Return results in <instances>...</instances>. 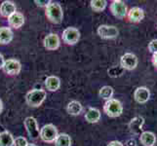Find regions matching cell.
Masks as SVG:
<instances>
[{
	"mask_svg": "<svg viewBox=\"0 0 157 146\" xmlns=\"http://www.w3.org/2000/svg\"><path fill=\"white\" fill-rule=\"evenodd\" d=\"M45 15L51 23L59 24L62 23L63 18V12L61 5L57 2H50L45 8Z\"/></svg>",
	"mask_w": 157,
	"mask_h": 146,
	"instance_id": "1",
	"label": "cell"
},
{
	"mask_svg": "<svg viewBox=\"0 0 157 146\" xmlns=\"http://www.w3.org/2000/svg\"><path fill=\"white\" fill-rule=\"evenodd\" d=\"M46 99V92L42 89H33L25 95L26 104L30 107H39Z\"/></svg>",
	"mask_w": 157,
	"mask_h": 146,
	"instance_id": "2",
	"label": "cell"
},
{
	"mask_svg": "<svg viewBox=\"0 0 157 146\" xmlns=\"http://www.w3.org/2000/svg\"><path fill=\"white\" fill-rule=\"evenodd\" d=\"M104 111L110 118L119 117L123 112V105L120 101L115 99H108L104 104Z\"/></svg>",
	"mask_w": 157,
	"mask_h": 146,
	"instance_id": "3",
	"label": "cell"
},
{
	"mask_svg": "<svg viewBox=\"0 0 157 146\" xmlns=\"http://www.w3.org/2000/svg\"><path fill=\"white\" fill-rule=\"evenodd\" d=\"M58 134V129L53 124H47L40 129V138L44 142H55Z\"/></svg>",
	"mask_w": 157,
	"mask_h": 146,
	"instance_id": "4",
	"label": "cell"
},
{
	"mask_svg": "<svg viewBox=\"0 0 157 146\" xmlns=\"http://www.w3.org/2000/svg\"><path fill=\"white\" fill-rule=\"evenodd\" d=\"M109 9L112 15L117 19L122 20L127 17L128 8L126 3L122 1V0H114V1H112L109 6Z\"/></svg>",
	"mask_w": 157,
	"mask_h": 146,
	"instance_id": "5",
	"label": "cell"
},
{
	"mask_svg": "<svg viewBox=\"0 0 157 146\" xmlns=\"http://www.w3.org/2000/svg\"><path fill=\"white\" fill-rule=\"evenodd\" d=\"M25 128L28 132L29 136L31 139H37L40 137V129L37 124L36 119L33 117H26L24 122Z\"/></svg>",
	"mask_w": 157,
	"mask_h": 146,
	"instance_id": "6",
	"label": "cell"
},
{
	"mask_svg": "<svg viewBox=\"0 0 157 146\" xmlns=\"http://www.w3.org/2000/svg\"><path fill=\"white\" fill-rule=\"evenodd\" d=\"M98 35L102 39H114L118 36L119 30L114 25L101 24L98 28Z\"/></svg>",
	"mask_w": 157,
	"mask_h": 146,
	"instance_id": "7",
	"label": "cell"
},
{
	"mask_svg": "<svg viewBox=\"0 0 157 146\" xmlns=\"http://www.w3.org/2000/svg\"><path fill=\"white\" fill-rule=\"evenodd\" d=\"M138 58L135 54L126 53L120 58V66L124 70H134L138 66Z\"/></svg>",
	"mask_w": 157,
	"mask_h": 146,
	"instance_id": "8",
	"label": "cell"
},
{
	"mask_svg": "<svg viewBox=\"0 0 157 146\" xmlns=\"http://www.w3.org/2000/svg\"><path fill=\"white\" fill-rule=\"evenodd\" d=\"M80 39V32L75 28H67L63 32V40L67 45H75Z\"/></svg>",
	"mask_w": 157,
	"mask_h": 146,
	"instance_id": "9",
	"label": "cell"
},
{
	"mask_svg": "<svg viewBox=\"0 0 157 146\" xmlns=\"http://www.w3.org/2000/svg\"><path fill=\"white\" fill-rule=\"evenodd\" d=\"M2 69L4 70V72L7 73L8 75H18L21 72V66L18 59L10 58V59H7V61H5Z\"/></svg>",
	"mask_w": 157,
	"mask_h": 146,
	"instance_id": "10",
	"label": "cell"
},
{
	"mask_svg": "<svg viewBox=\"0 0 157 146\" xmlns=\"http://www.w3.org/2000/svg\"><path fill=\"white\" fill-rule=\"evenodd\" d=\"M144 124V118L142 116L134 117L129 123V129L134 136H140L143 133V126Z\"/></svg>",
	"mask_w": 157,
	"mask_h": 146,
	"instance_id": "11",
	"label": "cell"
},
{
	"mask_svg": "<svg viewBox=\"0 0 157 146\" xmlns=\"http://www.w3.org/2000/svg\"><path fill=\"white\" fill-rule=\"evenodd\" d=\"M144 18V12L142 8L140 7H133L127 13V19L130 23L137 24L142 21Z\"/></svg>",
	"mask_w": 157,
	"mask_h": 146,
	"instance_id": "12",
	"label": "cell"
},
{
	"mask_svg": "<svg viewBox=\"0 0 157 146\" xmlns=\"http://www.w3.org/2000/svg\"><path fill=\"white\" fill-rule=\"evenodd\" d=\"M43 45L49 51H55L59 47V38L56 33H50L45 36Z\"/></svg>",
	"mask_w": 157,
	"mask_h": 146,
	"instance_id": "13",
	"label": "cell"
},
{
	"mask_svg": "<svg viewBox=\"0 0 157 146\" xmlns=\"http://www.w3.org/2000/svg\"><path fill=\"white\" fill-rule=\"evenodd\" d=\"M134 99L138 103H145L150 99V92L147 87H139L134 93Z\"/></svg>",
	"mask_w": 157,
	"mask_h": 146,
	"instance_id": "14",
	"label": "cell"
},
{
	"mask_svg": "<svg viewBox=\"0 0 157 146\" xmlns=\"http://www.w3.org/2000/svg\"><path fill=\"white\" fill-rule=\"evenodd\" d=\"M8 24L11 28L18 29L24 25L25 24V17L23 14L19 12H15L13 15H11L8 18Z\"/></svg>",
	"mask_w": 157,
	"mask_h": 146,
	"instance_id": "15",
	"label": "cell"
},
{
	"mask_svg": "<svg viewBox=\"0 0 157 146\" xmlns=\"http://www.w3.org/2000/svg\"><path fill=\"white\" fill-rule=\"evenodd\" d=\"M16 11V5L12 1H3L2 4L0 5V15L4 18H9L11 15H13Z\"/></svg>",
	"mask_w": 157,
	"mask_h": 146,
	"instance_id": "16",
	"label": "cell"
},
{
	"mask_svg": "<svg viewBox=\"0 0 157 146\" xmlns=\"http://www.w3.org/2000/svg\"><path fill=\"white\" fill-rule=\"evenodd\" d=\"M140 141L144 146H154L156 143V136L152 132H143L140 134Z\"/></svg>",
	"mask_w": 157,
	"mask_h": 146,
	"instance_id": "17",
	"label": "cell"
},
{
	"mask_svg": "<svg viewBox=\"0 0 157 146\" xmlns=\"http://www.w3.org/2000/svg\"><path fill=\"white\" fill-rule=\"evenodd\" d=\"M13 31L10 28L7 26H2L0 28V44L7 45L13 40Z\"/></svg>",
	"mask_w": 157,
	"mask_h": 146,
	"instance_id": "18",
	"label": "cell"
},
{
	"mask_svg": "<svg viewBox=\"0 0 157 146\" xmlns=\"http://www.w3.org/2000/svg\"><path fill=\"white\" fill-rule=\"evenodd\" d=\"M101 119V112L99 109L94 107H90L85 114V120L90 124L98 123Z\"/></svg>",
	"mask_w": 157,
	"mask_h": 146,
	"instance_id": "19",
	"label": "cell"
},
{
	"mask_svg": "<svg viewBox=\"0 0 157 146\" xmlns=\"http://www.w3.org/2000/svg\"><path fill=\"white\" fill-rule=\"evenodd\" d=\"M45 87L50 92H56L61 87V80L57 76H49L45 79Z\"/></svg>",
	"mask_w": 157,
	"mask_h": 146,
	"instance_id": "20",
	"label": "cell"
},
{
	"mask_svg": "<svg viewBox=\"0 0 157 146\" xmlns=\"http://www.w3.org/2000/svg\"><path fill=\"white\" fill-rule=\"evenodd\" d=\"M83 110V106L77 100H72L70 101L67 106V111L69 115L72 116H77L79 115Z\"/></svg>",
	"mask_w": 157,
	"mask_h": 146,
	"instance_id": "21",
	"label": "cell"
},
{
	"mask_svg": "<svg viewBox=\"0 0 157 146\" xmlns=\"http://www.w3.org/2000/svg\"><path fill=\"white\" fill-rule=\"evenodd\" d=\"M0 146H14V137L8 131L0 133Z\"/></svg>",
	"mask_w": 157,
	"mask_h": 146,
	"instance_id": "22",
	"label": "cell"
},
{
	"mask_svg": "<svg viewBox=\"0 0 157 146\" xmlns=\"http://www.w3.org/2000/svg\"><path fill=\"white\" fill-rule=\"evenodd\" d=\"M55 146H71V138L67 133H59L55 140Z\"/></svg>",
	"mask_w": 157,
	"mask_h": 146,
	"instance_id": "23",
	"label": "cell"
},
{
	"mask_svg": "<svg viewBox=\"0 0 157 146\" xmlns=\"http://www.w3.org/2000/svg\"><path fill=\"white\" fill-rule=\"evenodd\" d=\"M113 94H114V91H113V88L110 87V86H104V87L101 88L99 92L100 97H101V99H104L105 100L111 99Z\"/></svg>",
	"mask_w": 157,
	"mask_h": 146,
	"instance_id": "24",
	"label": "cell"
},
{
	"mask_svg": "<svg viewBox=\"0 0 157 146\" xmlns=\"http://www.w3.org/2000/svg\"><path fill=\"white\" fill-rule=\"evenodd\" d=\"M90 5L92 10L95 12H101L106 7V1L105 0H91Z\"/></svg>",
	"mask_w": 157,
	"mask_h": 146,
	"instance_id": "25",
	"label": "cell"
},
{
	"mask_svg": "<svg viewBox=\"0 0 157 146\" xmlns=\"http://www.w3.org/2000/svg\"><path fill=\"white\" fill-rule=\"evenodd\" d=\"M107 73L110 77L116 78V77H119V76H121V75H123L124 69L121 66H112L108 69Z\"/></svg>",
	"mask_w": 157,
	"mask_h": 146,
	"instance_id": "26",
	"label": "cell"
},
{
	"mask_svg": "<svg viewBox=\"0 0 157 146\" xmlns=\"http://www.w3.org/2000/svg\"><path fill=\"white\" fill-rule=\"evenodd\" d=\"M28 143V140L24 137H19L14 139V146H26Z\"/></svg>",
	"mask_w": 157,
	"mask_h": 146,
	"instance_id": "27",
	"label": "cell"
},
{
	"mask_svg": "<svg viewBox=\"0 0 157 146\" xmlns=\"http://www.w3.org/2000/svg\"><path fill=\"white\" fill-rule=\"evenodd\" d=\"M147 48H148V51L152 54V55L153 54H156L157 53V39L151 40Z\"/></svg>",
	"mask_w": 157,
	"mask_h": 146,
	"instance_id": "28",
	"label": "cell"
},
{
	"mask_svg": "<svg viewBox=\"0 0 157 146\" xmlns=\"http://www.w3.org/2000/svg\"><path fill=\"white\" fill-rule=\"evenodd\" d=\"M50 2H51L50 0H44V1H38V0H35V1H34V3H36L37 6H39V7H45V8L48 6V5H49Z\"/></svg>",
	"mask_w": 157,
	"mask_h": 146,
	"instance_id": "29",
	"label": "cell"
},
{
	"mask_svg": "<svg viewBox=\"0 0 157 146\" xmlns=\"http://www.w3.org/2000/svg\"><path fill=\"white\" fill-rule=\"evenodd\" d=\"M126 146H137V142L134 138H130L126 141Z\"/></svg>",
	"mask_w": 157,
	"mask_h": 146,
	"instance_id": "30",
	"label": "cell"
},
{
	"mask_svg": "<svg viewBox=\"0 0 157 146\" xmlns=\"http://www.w3.org/2000/svg\"><path fill=\"white\" fill-rule=\"evenodd\" d=\"M107 146H124L122 142L117 141V140H113V141H110L107 144Z\"/></svg>",
	"mask_w": 157,
	"mask_h": 146,
	"instance_id": "31",
	"label": "cell"
},
{
	"mask_svg": "<svg viewBox=\"0 0 157 146\" xmlns=\"http://www.w3.org/2000/svg\"><path fill=\"white\" fill-rule=\"evenodd\" d=\"M151 62H152V64L154 66V67L157 69V53L153 54L152 58H151Z\"/></svg>",
	"mask_w": 157,
	"mask_h": 146,
	"instance_id": "32",
	"label": "cell"
},
{
	"mask_svg": "<svg viewBox=\"0 0 157 146\" xmlns=\"http://www.w3.org/2000/svg\"><path fill=\"white\" fill-rule=\"evenodd\" d=\"M4 62H5V59H4V57L0 54V69L3 68V66H4Z\"/></svg>",
	"mask_w": 157,
	"mask_h": 146,
	"instance_id": "33",
	"label": "cell"
},
{
	"mask_svg": "<svg viewBox=\"0 0 157 146\" xmlns=\"http://www.w3.org/2000/svg\"><path fill=\"white\" fill-rule=\"evenodd\" d=\"M2 110H3V103H2V100L0 99V113L2 112Z\"/></svg>",
	"mask_w": 157,
	"mask_h": 146,
	"instance_id": "34",
	"label": "cell"
},
{
	"mask_svg": "<svg viewBox=\"0 0 157 146\" xmlns=\"http://www.w3.org/2000/svg\"><path fill=\"white\" fill-rule=\"evenodd\" d=\"M26 146H36L35 144H32V143H28V145Z\"/></svg>",
	"mask_w": 157,
	"mask_h": 146,
	"instance_id": "35",
	"label": "cell"
}]
</instances>
